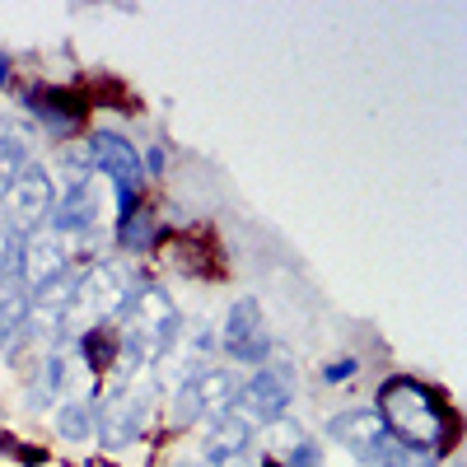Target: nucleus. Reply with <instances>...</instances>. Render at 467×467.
<instances>
[{
    "label": "nucleus",
    "mask_w": 467,
    "mask_h": 467,
    "mask_svg": "<svg viewBox=\"0 0 467 467\" xmlns=\"http://www.w3.org/2000/svg\"><path fill=\"white\" fill-rule=\"evenodd\" d=\"M52 173L43 164H28L10 187H5V197H0V215H5V224L15 234H33V229H43L47 215H52Z\"/></svg>",
    "instance_id": "20e7f679"
},
{
    "label": "nucleus",
    "mask_w": 467,
    "mask_h": 467,
    "mask_svg": "<svg viewBox=\"0 0 467 467\" xmlns=\"http://www.w3.org/2000/svg\"><path fill=\"white\" fill-rule=\"evenodd\" d=\"M127 299H131L127 271H122V266H112V262H99V266L85 271V276H75V295H70V308H66L61 332L85 337V332L103 327L112 314H122Z\"/></svg>",
    "instance_id": "7ed1b4c3"
},
{
    "label": "nucleus",
    "mask_w": 467,
    "mask_h": 467,
    "mask_svg": "<svg viewBox=\"0 0 467 467\" xmlns=\"http://www.w3.org/2000/svg\"><path fill=\"white\" fill-rule=\"evenodd\" d=\"M24 108L33 117H43L57 136H70L89 117V94H80V89H52V85H28L24 89Z\"/></svg>",
    "instance_id": "f8f14e48"
},
{
    "label": "nucleus",
    "mask_w": 467,
    "mask_h": 467,
    "mask_svg": "<svg viewBox=\"0 0 467 467\" xmlns=\"http://www.w3.org/2000/svg\"><path fill=\"white\" fill-rule=\"evenodd\" d=\"M150 420V393H140V388H117V393L99 407L94 416V431H99V444L103 449H127L140 440Z\"/></svg>",
    "instance_id": "0eeeda50"
},
{
    "label": "nucleus",
    "mask_w": 467,
    "mask_h": 467,
    "mask_svg": "<svg viewBox=\"0 0 467 467\" xmlns=\"http://www.w3.org/2000/svg\"><path fill=\"white\" fill-rule=\"evenodd\" d=\"M66 257H70V244H66V234H57L52 224L24 234L19 239V276H24V285L43 290L57 276H66Z\"/></svg>",
    "instance_id": "6e6552de"
},
{
    "label": "nucleus",
    "mask_w": 467,
    "mask_h": 467,
    "mask_svg": "<svg viewBox=\"0 0 467 467\" xmlns=\"http://www.w3.org/2000/svg\"><path fill=\"white\" fill-rule=\"evenodd\" d=\"M299 444H304V431H299L295 420H285V416H281L276 425H271V449H276L281 458H285L290 449H299Z\"/></svg>",
    "instance_id": "6ab92c4d"
},
{
    "label": "nucleus",
    "mask_w": 467,
    "mask_h": 467,
    "mask_svg": "<svg viewBox=\"0 0 467 467\" xmlns=\"http://www.w3.org/2000/svg\"><path fill=\"white\" fill-rule=\"evenodd\" d=\"M10 458H19V462H28V467H43V462H47V453H43V449H19V444H15V453H10Z\"/></svg>",
    "instance_id": "5701e85b"
},
{
    "label": "nucleus",
    "mask_w": 467,
    "mask_h": 467,
    "mask_svg": "<svg viewBox=\"0 0 467 467\" xmlns=\"http://www.w3.org/2000/svg\"><path fill=\"white\" fill-rule=\"evenodd\" d=\"M169 467H197V462H169Z\"/></svg>",
    "instance_id": "393cba45"
},
{
    "label": "nucleus",
    "mask_w": 467,
    "mask_h": 467,
    "mask_svg": "<svg viewBox=\"0 0 467 467\" xmlns=\"http://www.w3.org/2000/svg\"><path fill=\"white\" fill-rule=\"evenodd\" d=\"M281 467H323V449H318L314 440H304L299 449H290V453L281 458Z\"/></svg>",
    "instance_id": "412c9836"
},
{
    "label": "nucleus",
    "mask_w": 467,
    "mask_h": 467,
    "mask_svg": "<svg viewBox=\"0 0 467 467\" xmlns=\"http://www.w3.org/2000/svg\"><path fill=\"white\" fill-rule=\"evenodd\" d=\"M379 420L393 435V444H402L411 453L435 458L458 444V411L444 402V393H435L431 383H420L411 374L379 383Z\"/></svg>",
    "instance_id": "f257e3e1"
},
{
    "label": "nucleus",
    "mask_w": 467,
    "mask_h": 467,
    "mask_svg": "<svg viewBox=\"0 0 467 467\" xmlns=\"http://www.w3.org/2000/svg\"><path fill=\"white\" fill-rule=\"evenodd\" d=\"M57 435L70 444H85L94 435V407L89 402H61L57 407Z\"/></svg>",
    "instance_id": "dca6fc26"
},
{
    "label": "nucleus",
    "mask_w": 467,
    "mask_h": 467,
    "mask_svg": "<svg viewBox=\"0 0 467 467\" xmlns=\"http://www.w3.org/2000/svg\"><path fill=\"white\" fill-rule=\"evenodd\" d=\"M5 271H19V234L0 220V276Z\"/></svg>",
    "instance_id": "aec40b11"
},
{
    "label": "nucleus",
    "mask_w": 467,
    "mask_h": 467,
    "mask_svg": "<svg viewBox=\"0 0 467 467\" xmlns=\"http://www.w3.org/2000/svg\"><path fill=\"white\" fill-rule=\"evenodd\" d=\"M220 346L229 350L234 360L244 365H262L271 356V337H266V323H262V304L257 299H234L229 304V318H224V337Z\"/></svg>",
    "instance_id": "1a4fd4ad"
},
{
    "label": "nucleus",
    "mask_w": 467,
    "mask_h": 467,
    "mask_svg": "<svg viewBox=\"0 0 467 467\" xmlns=\"http://www.w3.org/2000/svg\"><path fill=\"white\" fill-rule=\"evenodd\" d=\"M5 80H10V52H0V89H5Z\"/></svg>",
    "instance_id": "b1692460"
},
{
    "label": "nucleus",
    "mask_w": 467,
    "mask_h": 467,
    "mask_svg": "<svg viewBox=\"0 0 467 467\" xmlns=\"http://www.w3.org/2000/svg\"><path fill=\"white\" fill-rule=\"evenodd\" d=\"M374 467H435V458H431V453H411V449H402V444H388V449L374 458Z\"/></svg>",
    "instance_id": "a211bd4d"
},
{
    "label": "nucleus",
    "mask_w": 467,
    "mask_h": 467,
    "mask_svg": "<svg viewBox=\"0 0 467 467\" xmlns=\"http://www.w3.org/2000/svg\"><path fill=\"white\" fill-rule=\"evenodd\" d=\"M360 374V360H332L323 369V383H346V379H356Z\"/></svg>",
    "instance_id": "4be33fe9"
},
{
    "label": "nucleus",
    "mask_w": 467,
    "mask_h": 467,
    "mask_svg": "<svg viewBox=\"0 0 467 467\" xmlns=\"http://www.w3.org/2000/svg\"><path fill=\"white\" fill-rule=\"evenodd\" d=\"M234 374L229 369H202V374H192L182 388H178V402H173V425H192V420H202V416H229L234 407Z\"/></svg>",
    "instance_id": "423d86ee"
},
{
    "label": "nucleus",
    "mask_w": 467,
    "mask_h": 467,
    "mask_svg": "<svg viewBox=\"0 0 467 467\" xmlns=\"http://www.w3.org/2000/svg\"><path fill=\"white\" fill-rule=\"evenodd\" d=\"M290 407V369H257L234 388V416L248 425H276Z\"/></svg>",
    "instance_id": "39448f33"
},
{
    "label": "nucleus",
    "mask_w": 467,
    "mask_h": 467,
    "mask_svg": "<svg viewBox=\"0 0 467 467\" xmlns=\"http://www.w3.org/2000/svg\"><path fill=\"white\" fill-rule=\"evenodd\" d=\"M28 304H33V290L24 285V276L19 271H5V276H0V350H5L15 341V332L24 327Z\"/></svg>",
    "instance_id": "4468645a"
},
{
    "label": "nucleus",
    "mask_w": 467,
    "mask_h": 467,
    "mask_svg": "<svg viewBox=\"0 0 467 467\" xmlns=\"http://www.w3.org/2000/svg\"><path fill=\"white\" fill-rule=\"evenodd\" d=\"M178 337H182L178 304L169 299V290L145 285L136 299H127V318H122V332H117V369L136 374V369L160 365L164 356L178 350Z\"/></svg>",
    "instance_id": "f03ea898"
},
{
    "label": "nucleus",
    "mask_w": 467,
    "mask_h": 467,
    "mask_svg": "<svg viewBox=\"0 0 467 467\" xmlns=\"http://www.w3.org/2000/svg\"><path fill=\"white\" fill-rule=\"evenodd\" d=\"M85 145H89V150H85V160H89L94 173L112 178V187L140 192V182H145V164H140V154H136V145H131L127 136H117V131H94Z\"/></svg>",
    "instance_id": "9d476101"
},
{
    "label": "nucleus",
    "mask_w": 467,
    "mask_h": 467,
    "mask_svg": "<svg viewBox=\"0 0 467 467\" xmlns=\"http://www.w3.org/2000/svg\"><path fill=\"white\" fill-rule=\"evenodd\" d=\"M80 350H85L89 369H117V332L94 327V332H85V337H80Z\"/></svg>",
    "instance_id": "f3484780"
},
{
    "label": "nucleus",
    "mask_w": 467,
    "mask_h": 467,
    "mask_svg": "<svg viewBox=\"0 0 467 467\" xmlns=\"http://www.w3.org/2000/svg\"><path fill=\"white\" fill-rule=\"evenodd\" d=\"M117 244L131 248V253H154V244H160V220L145 206H136L127 220H117Z\"/></svg>",
    "instance_id": "2eb2a0df"
},
{
    "label": "nucleus",
    "mask_w": 467,
    "mask_h": 467,
    "mask_svg": "<svg viewBox=\"0 0 467 467\" xmlns=\"http://www.w3.org/2000/svg\"><path fill=\"white\" fill-rule=\"evenodd\" d=\"M248 444H253V425L248 420H239L234 411L229 416H215L211 431H206V444H202L206 467L220 462V458H234V453H248Z\"/></svg>",
    "instance_id": "ddd939ff"
},
{
    "label": "nucleus",
    "mask_w": 467,
    "mask_h": 467,
    "mask_svg": "<svg viewBox=\"0 0 467 467\" xmlns=\"http://www.w3.org/2000/svg\"><path fill=\"white\" fill-rule=\"evenodd\" d=\"M327 440H332V444H341L350 458H360V462H374L388 444H393V435L383 431L379 411H365V407L332 416V420H327Z\"/></svg>",
    "instance_id": "9b49d317"
}]
</instances>
